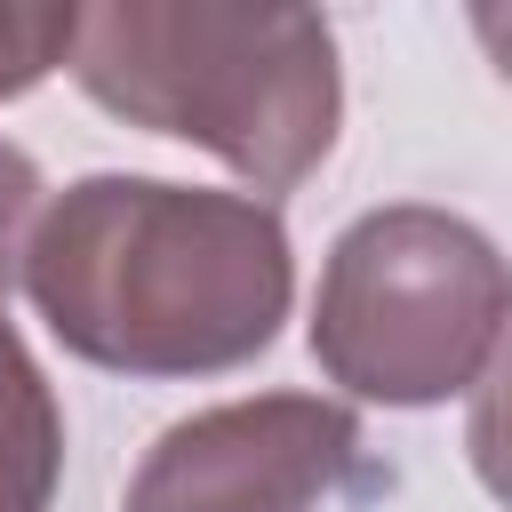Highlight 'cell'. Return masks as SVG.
<instances>
[{"label":"cell","mask_w":512,"mask_h":512,"mask_svg":"<svg viewBox=\"0 0 512 512\" xmlns=\"http://www.w3.org/2000/svg\"><path fill=\"white\" fill-rule=\"evenodd\" d=\"M16 280L72 360L176 384L272 352L296 304V248L256 192L80 176L32 216Z\"/></svg>","instance_id":"6da1fadb"},{"label":"cell","mask_w":512,"mask_h":512,"mask_svg":"<svg viewBox=\"0 0 512 512\" xmlns=\"http://www.w3.org/2000/svg\"><path fill=\"white\" fill-rule=\"evenodd\" d=\"M64 72L112 120L216 152L256 200L296 192L344 120L336 32L312 8L104 0L80 8Z\"/></svg>","instance_id":"7a4b0ae2"},{"label":"cell","mask_w":512,"mask_h":512,"mask_svg":"<svg viewBox=\"0 0 512 512\" xmlns=\"http://www.w3.org/2000/svg\"><path fill=\"white\" fill-rule=\"evenodd\" d=\"M504 256L480 224L392 200L336 232L312 296V360L336 392L376 408H440L496 368Z\"/></svg>","instance_id":"3957f363"},{"label":"cell","mask_w":512,"mask_h":512,"mask_svg":"<svg viewBox=\"0 0 512 512\" xmlns=\"http://www.w3.org/2000/svg\"><path fill=\"white\" fill-rule=\"evenodd\" d=\"M360 464V416L320 392H256L168 424L120 512H320Z\"/></svg>","instance_id":"277c9868"},{"label":"cell","mask_w":512,"mask_h":512,"mask_svg":"<svg viewBox=\"0 0 512 512\" xmlns=\"http://www.w3.org/2000/svg\"><path fill=\"white\" fill-rule=\"evenodd\" d=\"M56 480H64V408L32 344L0 312V512H48Z\"/></svg>","instance_id":"5b68a950"},{"label":"cell","mask_w":512,"mask_h":512,"mask_svg":"<svg viewBox=\"0 0 512 512\" xmlns=\"http://www.w3.org/2000/svg\"><path fill=\"white\" fill-rule=\"evenodd\" d=\"M72 24L80 8H24V0H0V104L40 88L64 56H72Z\"/></svg>","instance_id":"8992f818"},{"label":"cell","mask_w":512,"mask_h":512,"mask_svg":"<svg viewBox=\"0 0 512 512\" xmlns=\"http://www.w3.org/2000/svg\"><path fill=\"white\" fill-rule=\"evenodd\" d=\"M32 216H40V168H32L24 144L0 136V304H8V288H16V264H24V232H32Z\"/></svg>","instance_id":"52a82bcc"}]
</instances>
